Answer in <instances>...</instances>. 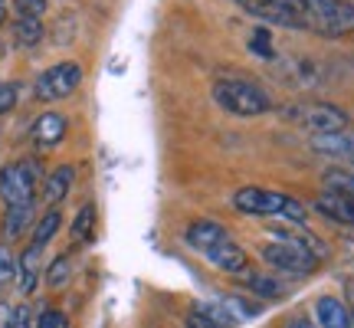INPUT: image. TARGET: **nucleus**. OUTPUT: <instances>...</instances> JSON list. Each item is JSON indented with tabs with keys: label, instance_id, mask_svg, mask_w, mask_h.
<instances>
[{
	"label": "nucleus",
	"instance_id": "1",
	"mask_svg": "<svg viewBox=\"0 0 354 328\" xmlns=\"http://www.w3.org/2000/svg\"><path fill=\"white\" fill-rule=\"evenodd\" d=\"M302 30H312L318 37H344L354 33V3L348 0H289Z\"/></svg>",
	"mask_w": 354,
	"mask_h": 328
},
{
	"label": "nucleus",
	"instance_id": "2",
	"mask_svg": "<svg viewBox=\"0 0 354 328\" xmlns=\"http://www.w3.org/2000/svg\"><path fill=\"white\" fill-rule=\"evenodd\" d=\"M214 102L230 115H240V118H256V115L272 112V99L263 86H256L250 79H236V76H223L214 82Z\"/></svg>",
	"mask_w": 354,
	"mask_h": 328
},
{
	"label": "nucleus",
	"instance_id": "3",
	"mask_svg": "<svg viewBox=\"0 0 354 328\" xmlns=\"http://www.w3.org/2000/svg\"><path fill=\"white\" fill-rule=\"evenodd\" d=\"M233 207L240 214H250V217H282L289 224H302L305 220V210L302 203L282 194V190H266V188H240L233 194Z\"/></svg>",
	"mask_w": 354,
	"mask_h": 328
},
{
	"label": "nucleus",
	"instance_id": "4",
	"mask_svg": "<svg viewBox=\"0 0 354 328\" xmlns=\"http://www.w3.org/2000/svg\"><path fill=\"white\" fill-rule=\"evenodd\" d=\"M282 118H289L292 125L305 128L312 135H331V131H348V115L338 105L328 102H299L282 109Z\"/></svg>",
	"mask_w": 354,
	"mask_h": 328
},
{
	"label": "nucleus",
	"instance_id": "5",
	"mask_svg": "<svg viewBox=\"0 0 354 328\" xmlns=\"http://www.w3.org/2000/svg\"><path fill=\"white\" fill-rule=\"evenodd\" d=\"M39 184V164L37 161H10L0 167V197L7 207L17 203H33Z\"/></svg>",
	"mask_w": 354,
	"mask_h": 328
},
{
	"label": "nucleus",
	"instance_id": "6",
	"mask_svg": "<svg viewBox=\"0 0 354 328\" xmlns=\"http://www.w3.org/2000/svg\"><path fill=\"white\" fill-rule=\"evenodd\" d=\"M79 82H82V66L66 60V63H56L50 69H43L37 76L33 92H37L39 102H59L66 95H73L79 89Z\"/></svg>",
	"mask_w": 354,
	"mask_h": 328
},
{
	"label": "nucleus",
	"instance_id": "7",
	"mask_svg": "<svg viewBox=\"0 0 354 328\" xmlns=\"http://www.w3.org/2000/svg\"><path fill=\"white\" fill-rule=\"evenodd\" d=\"M259 256L266 259V266H272L279 273H289V276H308L318 269V256H312L308 250H299V246H289V243H263L259 246Z\"/></svg>",
	"mask_w": 354,
	"mask_h": 328
},
{
	"label": "nucleus",
	"instance_id": "8",
	"mask_svg": "<svg viewBox=\"0 0 354 328\" xmlns=\"http://www.w3.org/2000/svg\"><path fill=\"white\" fill-rule=\"evenodd\" d=\"M203 259L214 266V269L227 273V276H243V273H250V253L243 250L233 237L223 240L220 246H214L210 253H203Z\"/></svg>",
	"mask_w": 354,
	"mask_h": 328
},
{
	"label": "nucleus",
	"instance_id": "9",
	"mask_svg": "<svg viewBox=\"0 0 354 328\" xmlns=\"http://www.w3.org/2000/svg\"><path fill=\"white\" fill-rule=\"evenodd\" d=\"M184 240L203 256V253H210L214 246H220L223 240H230V233H227V227H220L216 220H194L187 227V233H184Z\"/></svg>",
	"mask_w": 354,
	"mask_h": 328
},
{
	"label": "nucleus",
	"instance_id": "10",
	"mask_svg": "<svg viewBox=\"0 0 354 328\" xmlns=\"http://www.w3.org/2000/svg\"><path fill=\"white\" fill-rule=\"evenodd\" d=\"M312 152L325 154V158H338V161L354 164V131H331V135H312Z\"/></svg>",
	"mask_w": 354,
	"mask_h": 328
},
{
	"label": "nucleus",
	"instance_id": "11",
	"mask_svg": "<svg viewBox=\"0 0 354 328\" xmlns=\"http://www.w3.org/2000/svg\"><path fill=\"white\" fill-rule=\"evenodd\" d=\"M315 214H322L325 220H335V224H344V227H354V201L351 197H338V194H318L315 197Z\"/></svg>",
	"mask_w": 354,
	"mask_h": 328
},
{
	"label": "nucleus",
	"instance_id": "12",
	"mask_svg": "<svg viewBox=\"0 0 354 328\" xmlns=\"http://www.w3.org/2000/svg\"><path fill=\"white\" fill-rule=\"evenodd\" d=\"M315 325L318 328H354L351 312L338 295H322L315 302Z\"/></svg>",
	"mask_w": 354,
	"mask_h": 328
},
{
	"label": "nucleus",
	"instance_id": "13",
	"mask_svg": "<svg viewBox=\"0 0 354 328\" xmlns=\"http://www.w3.org/2000/svg\"><path fill=\"white\" fill-rule=\"evenodd\" d=\"M66 128H69L66 115L43 112L37 122H33V141H37L39 148H53V145H59V141L66 138Z\"/></svg>",
	"mask_w": 354,
	"mask_h": 328
},
{
	"label": "nucleus",
	"instance_id": "14",
	"mask_svg": "<svg viewBox=\"0 0 354 328\" xmlns=\"http://www.w3.org/2000/svg\"><path fill=\"white\" fill-rule=\"evenodd\" d=\"M73 181H76V167H73V164L53 167L50 174H46V181H43V197H46V203H50V207L63 203L69 188H73Z\"/></svg>",
	"mask_w": 354,
	"mask_h": 328
},
{
	"label": "nucleus",
	"instance_id": "15",
	"mask_svg": "<svg viewBox=\"0 0 354 328\" xmlns=\"http://www.w3.org/2000/svg\"><path fill=\"white\" fill-rule=\"evenodd\" d=\"M39 256H43V246H37V243H30V246L17 256V279H20V292H24V295H30V292L37 289Z\"/></svg>",
	"mask_w": 354,
	"mask_h": 328
},
{
	"label": "nucleus",
	"instance_id": "16",
	"mask_svg": "<svg viewBox=\"0 0 354 328\" xmlns=\"http://www.w3.org/2000/svg\"><path fill=\"white\" fill-rule=\"evenodd\" d=\"M269 233H272V237H276L279 243H289V246H299V250H308V253H312V256H318V259L325 256V246H322V243H318L315 237L308 233V230H292V227H286V224H279V227H272V230H269Z\"/></svg>",
	"mask_w": 354,
	"mask_h": 328
},
{
	"label": "nucleus",
	"instance_id": "17",
	"mask_svg": "<svg viewBox=\"0 0 354 328\" xmlns=\"http://www.w3.org/2000/svg\"><path fill=\"white\" fill-rule=\"evenodd\" d=\"M30 220H33V203L7 207V214H3V240L10 243V240H17V237H24L26 227H30Z\"/></svg>",
	"mask_w": 354,
	"mask_h": 328
},
{
	"label": "nucleus",
	"instance_id": "18",
	"mask_svg": "<svg viewBox=\"0 0 354 328\" xmlns=\"http://www.w3.org/2000/svg\"><path fill=\"white\" fill-rule=\"evenodd\" d=\"M322 181H325L328 194L351 197V201H354V171H348V167H328V171L322 174Z\"/></svg>",
	"mask_w": 354,
	"mask_h": 328
},
{
	"label": "nucleus",
	"instance_id": "19",
	"mask_svg": "<svg viewBox=\"0 0 354 328\" xmlns=\"http://www.w3.org/2000/svg\"><path fill=\"white\" fill-rule=\"evenodd\" d=\"M13 37H17L20 46H37L39 39H43V20H39V17H26V13H20L17 24H13Z\"/></svg>",
	"mask_w": 354,
	"mask_h": 328
},
{
	"label": "nucleus",
	"instance_id": "20",
	"mask_svg": "<svg viewBox=\"0 0 354 328\" xmlns=\"http://www.w3.org/2000/svg\"><path fill=\"white\" fill-rule=\"evenodd\" d=\"M59 227H63V214L53 207V210H46V214L37 220V227H33V240L30 243H37V246H46V243L59 233Z\"/></svg>",
	"mask_w": 354,
	"mask_h": 328
},
{
	"label": "nucleus",
	"instance_id": "21",
	"mask_svg": "<svg viewBox=\"0 0 354 328\" xmlns=\"http://www.w3.org/2000/svg\"><path fill=\"white\" fill-rule=\"evenodd\" d=\"M92 237H95V203H82L76 220H73V240L88 243Z\"/></svg>",
	"mask_w": 354,
	"mask_h": 328
},
{
	"label": "nucleus",
	"instance_id": "22",
	"mask_svg": "<svg viewBox=\"0 0 354 328\" xmlns=\"http://www.w3.org/2000/svg\"><path fill=\"white\" fill-rule=\"evenodd\" d=\"M69 276H73V259L69 256H56L50 263V269H46V286L50 289H63L66 282H69Z\"/></svg>",
	"mask_w": 354,
	"mask_h": 328
},
{
	"label": "nucleus",
	"instance_id": "23",
	"mask_svg": "<svg viewBox=\"0 0 354 328\" xmlns=\"http://www.w3.org/2000/svg\"><path fill=\"white\" fill-rule=\"evenodd\" d=\"M243 276H246V289H253L256 295H266V299H279L282 295V286L276 279H266L259 273H243Z\"/></svg>",
	"mask_w": 354,
	"mask_h": 328
},
{
	"label": "nucleus",
	"instance_id": "24",
	"mask_svg": "<svg viewBox=\"0 0 354 328\" xmlns=\"http://www.w3.org/2000/svg\"><path fill=\"white\" fill-rule=\"evenodd\" d=\"M13 279H17V256L7 243H0V292L7 289Z\"/></svg>",
	"mask_w": 354,
	"mask_h": 328
},
{
	"label": "nucleus",
	"instance_id": "25",
	"mask_svg": "<svg viewBox=\"0 0 354 328\" xmlns=\"http://www.w3.org/2000/svg\"><path fill=\"white\" fill-rule=\"evenodd\" d=\"M37 328H69V318L59 309H43L37 318Z\"/></svg>",
	"mask_w": 354,
	"mask_h": 328
},
{
	"label": "nucleus",
	"instance_id": "26",
	"mask_svg": "<svg viewBox=\"0 0 354 328\" xmlns=\"http://www.w3.org/2000/svg\"><path fill=\"white\" fill-rule=\"evenodd\" d=\"M250 53L263 56V60H272V43H269V33H266L263 26H259L253 37H250Z\"/></svg>",
	"mask_w": 354,
	"mask_h": 328
},
{
	"label": "nucleus",
	"instance_id": "27",
	"mask_svg": "<svg viewBox=\"0 0 354 328\" xmlns=\"http://www.w3.org/2000/svg\"><path fill=\"white\" fill-rule=\"evenodd\" d=\"M7 328H33V316H30V305H17L10 312V325Z\"/></svg>",
	"mask_w": 354,
	"mask_h": 328
},
{
	"label": "nucleus",
	"instance_id": "28",
	"mask_svg": "<svg viewBox=\"0 0 354 328\" xmlns=\"http://www.w3.org/2000/svg\"><path fill=\"white\" fill-rule=\"evenodd\" d=\"M13 102H17V86L13 82H0V115L10 112Z\"/></svg>",
	"mask_w": 354,
	"mask_h": 328
},
{
	"label": "nucleus",
	"instance_id": "29",
	"mask_svg": "<svg viewBox=\"0 0 354 328\" xmlns=\"http://www.w3.org/2000/svg\"><path fill=\"white\" fill-rule=\"evenodd\" d=\"M13 3L26 17H43V10H46V0H13Z\"/></svg>",
	"mask_w": 354,
	"mask_h": 328
},
{
	"label": "nucleus",
	"instance_id": "30",
	"mask_svg": "<svg viewBox=\"0 0 354 328\" xmlns=\"http://www.w3.org/2000/svg\"><path fill=\"white\" fill-rule=\"evenodd\" d=\"M289 328H318L312 318H305V316H295V318H289Z\"/></svg>",
	"mask_w": 354,
	"mask_h": 328
},
{
	"label": "nucleus",
	"instance_id": "31",
	"mask_svg": "<svg viewBox=\"0 0 354 328\" xmlns=\"http://www.w3.org/2000/svg\"><path fill=\"white\" fill-rule=\"evenodd\" d=\"M7 20V3H0V24Z\"/></svg>",
	"mask_w": 354,
	"mask_h": 328
},
{
	"label": "nucleus",
	"instance_id": "32",
	"mask_svg": "<svg viewBox=\"0 0 354 328\" xmlns=\"http://www.w3.org/2000/svg\"><path fill=\"white\" fill-rule=\"evenodd\" d=\"M0 3H3V0H0Z\"/></svg>",
	"mask_w": 354,
	"mask_h": 328
}]
</instances>
